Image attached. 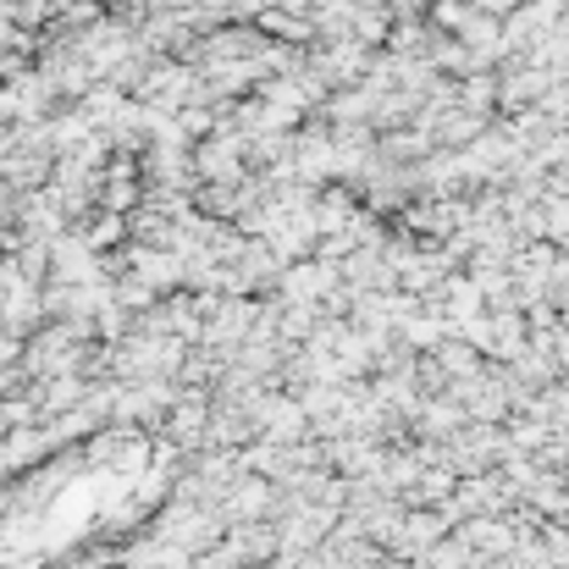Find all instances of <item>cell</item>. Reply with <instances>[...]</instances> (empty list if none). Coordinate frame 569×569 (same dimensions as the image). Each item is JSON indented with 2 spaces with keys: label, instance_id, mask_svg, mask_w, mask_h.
<instances>
[{
  "label": "cell",
  "instance_id": "2",
  "mask_svg": "<svg viewBox=\"0 0 569 569\" xmlns=\"http://www.w3.org/2000/svg\"><path fill=\"white\" fill-rule=\"evenodd\" d=\"M6 360H17V338H0V366Z\"/></svg>",
  "mask_w": 569,
  "mask_h": 569
},
{
  "label": "cell",
  "instance_id": "1",
  "mask_svg": "<svg viewBox=\"0 0 569 569\" xmlns=\"http://www.w3.org/2000/svg\"><path fill=\"white\" fill-rule=\"evenodd\" d=\"M122 569H193V553H189V548H178V542H167V537H156V531H150V542L128 548V559H122Z\"/></svg>",
  "mask_w": 569,
  "mask_h": 569
}]
</instances>
